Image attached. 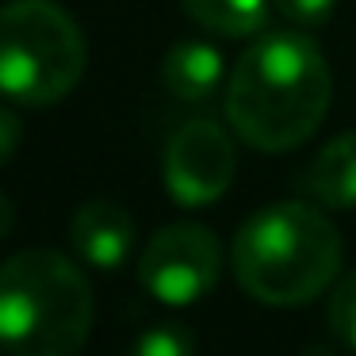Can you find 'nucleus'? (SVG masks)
Here are the masks:
<instances>
[{
	"mask_svg": "<svg viewBox=\"0 0 356 356\" xmlns=\"http://www.w3.org/2000/svg\"><path fill=\"white\" fill-rule=\"evenodd\" d=\"M88 276L58 249L0 261V348L12 356H77L92 333Z\"/></svg>",
	"mask_w": 356,
	"mask_h": 356,
	"instance_id": "obj_3",
	"label": "nucleus"
},
{
	"mask_svg": "<svg viewBox=\"0 0 356 356\" xmlns=\"http://www.w3.org/2000/svg\"><path fill=\"white\" fill-rule=\"evenodd\" d=\"M180 4L203 31L222 39L257 35L268 19V0H180Z\"/></svg>",
	"mask_w": 356,
	"mask_h": 356,
	"instance_id": "obj_10",
	"label": "nucleus"
},
{
	"mask_svg": "<svg viewBox=\"0 0 356 356\" xmlns=\"http://www.w3.org/2000/svg\"><path fill=\"white\" fill-rule=\"evenodd\" d=\"M19 134H24V127H19V115H16L12 108H0V165H8L12 157H16Z\"/></svg>",
	"mask_w": 356,
	"mask_h": 356,
	"instance_id": "obj_14",
	"label": "nucleus"
},
{
	"mask_svg": "<svg viewBox=\"0 0 356 356\" xmlns=\"http://www.w3.org/2000/svg\"><path fill=\"white\" fill-rule=\"evenodd\" d=\"M131 356H195V333L192 325L177 322V318H165L138 333Z\"/></svg>",
	"mask_w": 356,
	"mask_h": 356,
	"instance_id": "obj_11",
	"label": "nucleus"
},
{
	"mask_svg": "<svg viewBox=\"0 0 356 356\" xmlns=\"http://www.w3.org/2000/svg\"><path fill=\"white\" fill-rule=\"evenodd\" d=\"M333 77L322 47L302 31H268L226 77V119L261 154L299 149L322 127Z\"/></svg>",
	"mask_w": 356,
	"mask_h": 356,
	"instance_id": "obj_1",
	"label": "nucleus"
},
{
	"mask_svg": "<svg viewBox=\"0 0 356 356\" xmlns=\"http://www.w3.org/2000/svg\"><path fill=\"white\" fill-rule=\"evenodd\" d=\"M302 188L330 211L356 207V131L330 138L302 172Z\"/></svg>",
	"mask_w": 356,
	"mask_h": 356,
	"instance_id": "obj_9",
	"label": "nucleus"
},
{
	"mask_svg": "<svg viewBox=\"0 0 356 356\" xmlns=\"http://www.w3.org/2000/svg\"><path fill=\"white\" fill-rule=\"evenodd\" d=\"M70 245L92 268H119L134 249V215L115 200H85L70 218Z\"/></svg>",
	"mask_w": 356,
	"mask_h": 356,
	"instance_id": "obj_7",
	"label": "nucleus"
},
{
	"mask_svg": "<svg viewBox=\"0 0 356 356\" xmlns=\"http://www.w3.org/2000/svg\"><path fill=\"white\" fill-rule=\"evenodd\" d=\"M330 330L337 333L341 345L356 348V272L341 276L333 284V295H330Z\"/></svg>",
	"mask_w": 356,
	"mask_h": 356,
	"instance_id": "obj_12",
	"label": "nucleus"
},
{
	"mask_svg": "<svg viewBox=\"0 0 356 356\" xmlns=\"http://www.w3.org/2000/svg\"><path fill=\"white\" fill-rule=\"evenodd\" d=\"M345 241L318 203L284 200L249 215L230 245L234 280L268 307H299L337 284Z\"/></svg>",
	"mask_w": 356,
	"mask_h": 356,
	"instance_id": "obj_2",
	"label": "nucleus"
},
{
	"mask_svg": "<svg viewBox=\"0 0 356 356\" xmlns=\"http://www.w3.org/2000/svg\"><path fill=\"white\" fill-rule=\"evenodd\" d=\"M280 12H284L291 24H302V27H318V24H325L330 19V12H333V4L337 0H272Z\"/></svg>",
	"mask_w": 356,
	"mask_h": 356,
	"instance_id": "obj_13",
	"label": "nucleus"
},
{
	"mask_svg": "<svg viewBox=\"0 0 356 356\" xmlns=\"http://www.w3.org/2000/svg\"><path fill=\"white\" fill-rule=\"evenodd\" d=\"M12 226H16V203H12L8 195L0 192V241L12 234Z\"/></svg>",
	"mask_w": 356,
	"mask_h": 356,
	"instance_id": "obj_15",
	"label": "nucleus"
},
{
	"mask_svg": "<svg viewBox=\"0 0 356 356\" xmlns=\"http://www.w3.org/2000/svg\"><path fill=\"white\" fill-rule=\"evenodd\" d=\"M88 47L58 0L0 4V92L27 108L65 100L85 77Z\"/></svg>",
	"mask_w": 356,
	"mask_h": 356,
	"instance_id": "obj_4",
	"label": "nucleus"
},
{
	"mask_svg": "<svg viewBox=\"0 0 356 356\" xmlns=\"http://www.w3.org/2000/svg\"><path fill=\"white\" fill-rule=\"evenodd\" d=\"M161 81L177 100L184 104H207L218 96L226 81V62L218 47L203 39H184L165 54L161 62Z\"/></svg>",
	"mask_w": 356,
	"mask_h": 356,
	"instance_id": "obj_8",
	"label": "nucleus"
},
{
	"mask_svg": "<svg viewBox=\"0 0 356 356\" xmlns=\"http://www.w3.org/2000/svg\"><path fill=\"white\" fill-rule=\"evenodd\" d=\"M238 157L234 142L215 119H188L165 142L161 177L180 207H207L230 188Z\"/></svg>",
	"mask_w": 356,
	"mask_h": 356,
	"instance_id": "obj_6",
	"label": "nucleus"
},
{
	"mask_svg": "<svg viewBox=\"0 0 356 356\" xmlns=\"http://www.w3.org/2000/svg\"><path fill=\"white\" fill-rule=\"evenodd\" d=\"M222 276V245L200 222H169L138 257V280L157 302L188 307L215 291Z\"/></svg>",
	"mask_w": 356,
	"mask_h": 356,
	"instance_id": "obj_5",
	"label": "nucleus"
}]
</instances>
